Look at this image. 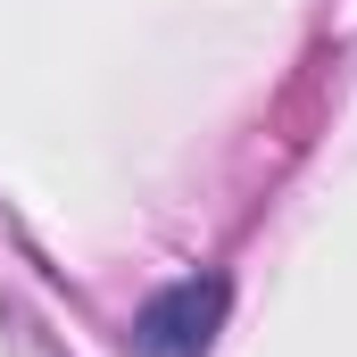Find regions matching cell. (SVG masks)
Masks as SVG:
<instances>
[{"label":"cell","instance_id":"6da1fadb","mask_svg":"<svg viewBox=\"0 0 357 357\" xmlns=\"http://www.w3.org/2000/svg\"><path fill=\"white\" fill-rule=\"evenodd\" d=\"M216 316H225V291L216 282H175L167 299H150V316H142V357H199L208 349V333H216Z\"/></svg>","mask_w":357,"mask_h":357}]
</instances>
